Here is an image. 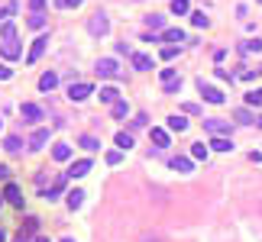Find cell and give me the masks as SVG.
Masks as SVG:
<instances>
[{
	"mask_svg": "<svg viewBox=\"0 0 262 242\" xmlns=\"http://www.w3.org/2000/svg\"><path fill=\"white\" fill-rule=\"evenodd\" d=\"M88 32L98 36V39H104L110 32V16H107V13H94V16L88 19Z\"/></svg>",
	"mask_w": 262,
	"mask_h": 242,
	"instance_id": "cell-1",
	"label": "cell"
},
{
	"mask_svg": "<svg viewBox=\"0 0 262 242\" xmlns=\"http://www.w3.org/2000/svg\"><path fill=\"white\" fill-rule=\"evenodd\" d=\"M91 94H94V87L88 84V81H78V84L72 81V84H68V100H72V103H81V100H88Z\"/></svg>",
	"mask_w": 262,
	"mask_h": 242,
	"instance_id": "cell-2",
	"label": "cell"
},
{
	"mask_svg": "<svg viewBox=\"0 0 262 242\" xmlns=\"http://www.w3.org/2000/svg\"><path fill=\"white\" fill-rule=\"evenodd\" d=\"M46 45H49V36H36L32 39V48H30V55H26V65H36L39 58H42V52H46Z\"/></svg>",
	"mask_w": 262,
	"mask_h": 242,
	"instance_id": "cell-3",
	"label": "cell"
},
{
	"mask_svg": "<svg viewBox=\"0 0 262 242\" xmlns=\"http://www.w3.org/2000/svg\"><path fill=\"white\" fill-rule=\"evenodd\" d=\"M94 71H98L100 78H116V74H120V65H116V58H100L98 65H94Z\"/></svg>",
	"mask_w": 262,
	"mask_h": 242,
	"instance_id": "cell-4",
	"label": "cell"
},
{
	"mask_svg": "<svg viewBox=\"0 0 262 242\" xmlns=\"http://www.w3.org/2000/svg\"><path fill=\"white\" fill-rule=\"evenodd\" d=\"M20 113H23V123H32V126H36V123L46 116L39 103H23V107H20Z\"/></svg>",
	"mask_w": 262,
	"mask_h": 242,
	"instance_id": "cell-5",
	"label": "cell"
},
{
	"mask_svg": "<svg viewBox=\"0 0 262 242\" xmlns=\"http://www.w3.org/2000/svg\"><path fill=\"white\" fill-rule=\"evenodd\" d=\"M204 129L214 133V136H224V133H230V123H226V120H217V116H208V120H204Z\"/></svg>",
	"mask_w": 262,
	"mask_h": 242,
	"instance_id": "cell-6",
	"label": "cell"
},
{
	"mask_svg": "<svg viewBox=\"0 0 262 242\" xmlns=\"http://www.w3.org/2000/svg\"><path fill=\"white\" fill-rule=\"evenodd\" d=\"M91 168H94V165H91V158H78V162H74L72 168H68V178H84Z\"/></svg>",
	"mask_w": 262,
	"mask_h": 242,
	"instance_id": "cell-7",
	"label": "cell"
},
{
	"mask_svg": "<svg viewBox=\"0 0 262 242\" xmlns=\"http://www.w3.org/2000/svg\"><path fill=\"white\" fill-rule=\"evenodd\" d=\"M201 94H204V100H208V103H224L226 100L220 87H210V84H204V81H201Z\"/></svg>",
	"mask_w": 262,
	"mask_h": 242,
	"instance_id": "cell-8",
	"label": "cell"
},
{
	"mask_svg": "<svg viewBox=\"0 0 262 242\" xmlns=\"http://www.w3.org/2000/svg\"><path fill=\"white\" fill-rule=\"evenodd\" d=\"M20 52H23V48H20L16 39H6V42H0V55H4V58H20Z\"/></svg>",
	"mask_w": 262,
	"mask_h": 242,
	"instance_id": "cell-9",
	"label": "cell"
},
{
	"mask_svg": "<svg viewBox=\"0 0 262 242\" xmlns=\"http://www.w3.org/2000/svg\"><path fill=\"white\" fill-rule=\"evenodd\" d=\"M52 158L55 162H68V158H72V145L68 142H55L52 145Z\"/></svg>",
	"mask_w": 262,
	"mask_h": 242,
	"instance_id": "cell-10",
	"label": "cell"
},
{
	"mask_svg": "<svg viewBox=\"0 0 262 242\" xmlns=\"http://www.w3.org/2000/svg\"><path fill=\"white\" fill-rule=\"evenodd\" d=\"M55 87H58V74H55V71H46L42 78H39V91L49 94V91H55Z\"/></svg>",
	"mask_w": 262,
	"mask_h": 242,
	"instance_id": "cell-11",
	"label": "cell"
},
{
	"mask_svg": "<svg viewBox=\"0 0 262 242\" xmlns=\"http://www.w3.org/2000/svg\"><path fill=\"white\" fill-rule=\"evenodd\" d=\"M133 68L136 71H152V58L142 52H133Z\"/></svg>",
	"mask_w": 262,
	"mask_h": 242,
	"instance_id": "cell-12",
	"label": "cell"
},
{
	"mask_svg": "<svg viewBox=\"0 0 262 242\" xmlns=\"http://www.w3.org/2000/svg\"><path fill=\"white\" fill-rule=\"evenodd\" d=\"M210 149H214V152H233V139H226V136H214V139H210Z\"/></svg>",
	"mask_w": 262,
	"mask_h": 242,
	"instance_id": "cell-13",
	"label": "cell"
},
{
	"mask_svg": "<svg viewBox=\"0 0 262 242\" xmlns=\"http://www.w3.org/2000/svg\"><path fill=\"white\" fill-rule=\"evenodd\" d=\"M162 39H165V42H184V29H182V26H172V29H162Z\"/></svg>",
	"mask_w": 262,
	"mask_h": 242,
	"instance_id": "cell-14",
	"label": "cell"
},
{
	"mask_svg": "<svg viewBox=\"0 0 262 242\" xmlns=\"http://www.w3.org/2000/svg\"><path fill=\"white\" fill-rule=\"evenodd\" d=\"M46 142H49V129H36V133L30 136V149H42Z\"/></svg>",
	"mask_w": 262,
	"mask_h": 242,
	"instance_id": "cell-15",
	"label": "cell"
},
{
	"mask_svg": "<svg viewBox=\"0 0 262 242\" xmlns=\"http://www.w3.org/2000/svg\"><path fill=\"white\" fill-rule=\"evenodd\" d=\"M4 197L10 200L13 207H23V194H20V188L16 184H6V191H4Z\"/></svg>",
	"mask_w": 262,
	"mask_h": 242,
	"instance_id": "cell-16",
	"label": "cell"
},
{
	"mask_svg": "<svg viewBox=\"0 0 262 242\" xmlns=\"http://www.w3.org/2000/svg\"><path fill=\"white\" fill-rule=\"evenodd\" d=\"M168 129H172V133H184V129H188V120H184L182 113L168 116Z\"/></svg>",
	"mask_w": 262,
	"mask_h": 242,
	"instance_id": "cell-17",
	"label": "cell"
},
{
	"mask_svg": "<svg viewBox=\"0 0 262 242\" xmlns=\"http://www.w3.org/2000/svg\"><path fill=\"white\" fill-rule=\"evenodd\" d=\"M116 100H120V91H116V87H100V103H110V107H114Z\"/></svg>",
	"mask_w": 262,
	"mask_h": 242,
	"instance_id": "cell-18",
	"label": "cell"
},
{
	"mask_svg": "<svg viewBox=\"0 0 262 242\" xmlns=\"http://www.w3.org/2000/svg\"><path fill=\"white\" fill-rule=\"evenodd\" d=\"M116 152H130V149H133V136H130V133H116Z\"/></svg>",
	"mask_w": 262,
	"mask_h": 242,
	"instance_id": "cell-19",
	"label": "cell"
},
{
	"mask_svg": "<svg viewBox=\"0 0 262 242\" xmlns=\"http://www.w3.org/2000/svg\"><path fill=\"white\" fill-rule=\"evenodd\" d=\"M191 162H208V145H204V142L191 145Z\"/></svg>",
	"mask_w": 262,
	"mask_h": 242,
	"instance_id": "cell-20",
	"label": "cell"
},
{
	"mask_svg": "<svg viewBox=\"0 0 262 242\" xmlns=\"http://www.w3.org/2000/svg\"><path fill=\"white\" fill-rule=\"evenodd\" d=\"M172 168H175V171H184V175H188V171L194 168V162H191V158H184V155H178V158H172Z\"/></svg>",
	"mask_w": 262,
	"mask_h": 242,
	"instance_id": "cell-21",
	"label": "cell"
},
{
	"mask_svg": "<svg viewBox=\"0 0 262 242\" xmlns=\"http://www.w3.org/2000/svg\"><path fill=\"white\" fill-rule=\"evenodd\" d=\"M65 197H68V207H72V210H78V207L84 204V197H88V194H84V191H68Z\"/></svg>",
	"mask_w": 262,
	"mask_h": 242,
	"instance_id": "cell-22",
	"label": "cell"
},
{
	"mask_svg": "<svg viewBox=\"0 0 262 242\" xmlns=\"http://www.w3.org/2000/svg\"><path fill=\"white\" fill-rule=\"evenodd\" d=\"M78 145H81L84 152H98V149H100V139H94V136H81Z\"/></svg>",
	"mask_w": 262,
	"mask_h": 242,
	"instance_id": "cell-23",
	"label": "cell"
},
{
	"mask_svg": "<svg viewBox=\"0 0 262 242\" xmlns=\"http://www.w3.org/2000/svg\"><path fill=\"white\" fill-rule=\"evenodd\" d=\"M240 52H243V55H252V52H262V39H250V42H243V45H240Z\"/></svg>",
	"mask_w": 262,
	"mask_h": 242,
	"instance_id": "cell-24",
	"label": "cell"
},
{
	"mask_svg": "<svg viewBox=\"0 0 262 242\" xmlns=\"http://www.w3.org/2000/svg\"><path fill=\"white\" fill-rule=\"evenodd\" d=\"M39 230V220H26V233H20V236H16V242H30V233H36Z\"/></svg>",
	"mask_w": 262,
	"mask_h": 242,
	"instance_id": "cell-25",
	"label": "cell"
},
{
	"mask_svg": "<svg viewBox=\"0 0 262 242\" xmlns=\"http://www.w3.org/2000/svg\"><path fill=\"white\" fill-rule=\"evenodd\" d=\"M62 191H65V178H58V181H55V184H52V188H49V191H46V194H42V197H46V200H55V197H58V194H62Z\"/></svg>",
	"mask_w": 262,
	"mask_h": 242,
	"instance_id": "cell-26",
	"label": "cell"
},
{
	"mask_svg": "<svg viewBox=\"0 0 262 242\" xmlns=\"http://www.w3.org/2000/svg\"><path fill=\"white\" fill-rule=\"evenodd\" d=\"M188 10H191L188 0H172V13H175V16H184Z\"/></svg>",
	"mask_w": 262,
	"mask_h": 242,
	"instance_id": "cell-27",
	"label": "cell"
},
{
	"mask_svg": "<svg viewBox=\"0 0 262 242\" xmlns=\"http://www.w3.org/2000/svg\"><path fill=\"white\" fill-rule=\"evenodd\" d=\"M152 142L158 145V149H165V145H168V133H165V129H158V126H156V129H152Z\"/></svg>",
	"mask_w": 262,
	"mask_h": 242,
	"instance_id": "cell-28",
	"label": "cell"
},
{
	"mask_svg": "<svg viewBox=\"0 0 262 242\" xmlns=\"http://www.w3.org/2000/svg\"><path fill=\"white\" fill-rule=\"evenodd\" d=\"M233 120L243 123V126H250V123H256V116H252L250 110H236V113H233Z\"/></svg>",
	"mask_w": 262,
	"mask_h": 242,
	"instance_id": "cell-29",
	"label": "cell"
},
{
	"mask_svg": "<svg viewBox=\"0 0 262 242\" xmlns=\"http://www.w3.org/2000/svg\"><path fill=\"white\" fill-rule=\"evenodd\" d=\"M158 78H162V87H165V84H172V81H178V71H175V68H162Z\"/></svg>",
	"mask_w": 262,
	"mask_h": 242,
	"instance_id": "cell-30",
	"label": "cell"
},
{
	"mask_svg": "<svg viewBox=\"0 0 262 242\" xmlns=\"http://www.w3.org/2000/svg\"><path fill=\"white\" fill-rule=\"evenodd\" d=\"M4 149H6V152H20V149H23V139H20V136H6Z\"/></svg>",
	"mask_w": 262,
	"mask_h": 242,
	"instance_id": "cell-31",
	"label": "cell"
},
{
	"mask_svg": "<svg viewBox=\"0 0 262 242\" xmlns=\"http://www.w3.org/2000/svg\"><path fill=\"white\" fill-rule=\"evenodd\" d=\"M0 39H4V42H6V39H16V26H13L10 19H6V23H4V29H0Z\"/></svg>",
	"mask_w": 262,
	"mask_h": 242,
	"instance_id": "cell-32",
	"label": "cell"
},
{
	"mask_svg": "<svg viewBox=\"0 0 262 242\" xmlns=\"http://www.w3.org/2000/svg\"><path fill=\"white\" fill-rule=\"evenodd\" d=\"M126 113H130V103H126V100H116V103H114V116H116V120H123Z\"/></svg>",
	"mask_w": 262,
	"mask_h": 242,
	"instance_id": "cell-33",
	"label": "cell"
},
{
	"mask_svg": "<svg viewBox=\"0 0 262 242\" xmlns=\"http://www.w3.org/2000/svg\"><path fill=\"white\" fill-rule=\"evenodd\" d=\"M146 26H149V29H162V26H165V16L152 13V16H146Z\"/></svg>",
	"mask_w": 262,
	"mask_h": 242,
	"instance_id": "cell-34",
	"label": "cell"
},
{
	"mask_svg": "<svg viewBox=\"0 0 262 242\" xmlns=\"http://www.w3.org/2000/svg\"><path fill=\"white\" fill-rule=\"evenodd\" d=\"M246 103H250V107H259V103H262V87H256V91L246 94Z\"/></svg>",
	"mask_w": 262,
	"mask_h": 242,
	"instance_id": "cell-35",
	"label": "cell"
},
{
	"mask_svg": "<svg viewBox=\"0 0 262 242\" xmlns=\"http://www.w3.org/2000/svg\"><path fill=\"white\" fill-rule=\"evenodd\" d=\"M191 23H194V26H198V29H201V26H208V23H210V19H208V16H204V10H194V13H191Z\"/></svg>",
	"mask_w": 262,
	"mask_h": 242,
	"instance_id": "cell-36",
	"label": "cell"
},
{
	"mask_svg": "<svg viewBox=\"0 0 262 242\" xmlns=\"http://www.w3.org/2000/svg\"><path fill=\"white\" fill-rule=\"evenodd\" d=\"M13 13H16V3H6L4 10H0V23H6V19H10Z\"/></svg>",
	"mask_w": 262,
	"mask_h": 242,
	"instance_id": "cell-37",
	"label": "cell"
},
{
	"mask_svg": "<svg viewBox=\"0 0 262 242\" xmlns=\"http://www.w3.org/2000/svg\"><path fill=\"white\" fill-rule=\"evenodd\" d=\"M30 26H32V29H42V26H46V16H42V13H32V16H30Z\"/></svg>",
	"mask_w": 262,
	"mask_h": 242,
	"instance_id": "cell-38",
	"label": "cell"
},
{
	"mask_svg": "<svg viewBox=\"0 0 262 242\" xmlns=\"http://www.w3.org/2000/svg\"><path fill=\"white\" fill-rule=\"evenodd\" d=\"M84 3V0H55V6H58V10H68V6H81Z\"/></svg>",
	"mask_w": 262,
	"mask_h": 242,
	"instance_id": "cell-39",
	"label": "cell"
},
{
	"mask_svg": "<svg viewBox=\"0 0 262 242\" xmlns=\"http://www.w3.org/2000/svg\"><path fill=\"white\" fill-rule=\"evenodd\" d=\"M178 87H182V78H178V81H172V84H165L162 91H165V94H178Z\"/></svg>",
	"mask_w": 262,
	"mask_h": 242,
	"instance_id": "cell-40",
	"label": "cell"
},
{
	"mask_svg": "<svg viewBox=\"0 0 262 242\" xmlns=\"http://www.w3.org/2000/svg\"><path fill=\"white\" fill-rule=\"evenodd\" d=\"M120 158H123V152H107V165H120Z\"/></svg>",
	"mask_w": 262,
	"mask_h": 242,
	"instance_id": "cell-41",
	"label": "cell"
},
{
	"mask_svg": "<svg viewBox=\"0 0 262 242\" xmlns=\"http://www.w3.org/2000/svg\"><path fill=\"white\" fill-rule=\"evenodd\" d=\"M42 6H46V0H30V10L32 13H42Z\"/></svg>",
	"mask_w": 262,
	"mask_h": 242,
	"instance_id": "cell-42",
	"label": "cell"
},
{
	"mask_svg": "<svg viewBox=\"0 0 262 242\" xmlns=\"http://www.w3.org/2000/svg\"><path fill=\"white\" fill-rule=\"evenodd\" d=\"M175 52H178V48H175V45H168V48H162V58H165V61H168V58H175Z\"/></svg>",
	"mask_w": 262,
	"mask_h": 242,
	"instance_id": "cell-43",
	"label": "cell"
},
{
	"mask_svg": "<svg viewBox=\"0 0 262 242\" xmlns=\"http://www.w3.org/2000/svg\"><path fill=\"white\" fill-rule=\"evenodd\" d=\"M10 78H13V71L6 65H0V81H10Z\"/></svg>",
	"mask_w": 262,
	"mask_h": 242,
	"instance_id": "cell-44",
	"label": "cell"
},
{
	"mask_svg": "<svg viewBox=\"0 0 262 242\" xmlns=\"http://www.w3.org/2000/svg\"><path fill=\"white\" fill-rule=\"evenodd\" d=\"M6 178H10V168H6V165H0V181H6Z\"/></svg>",
	"mask_w": 262,
	"mask_h": 242,
	"instance_id": "cell-45",
	"label": "cell"
},
{
	"mask_svg": "<svg viewBox=\"0 0 262 242\" xmlns=\"http://www.w3.org/2000/svg\"><path fill=\"white\" fill-rule=\"evenodd\" d=\"M142 242H162L158 236H142Z\"/></svg>",
	"mask_w": 262,
	"mask_h": 242,
	"instance_id": "cell-46",
	"label": "cell"
},
{
	"mask_svg": "<svg viewBox=\"0 0 262 242\" xmlns=\"http://www.w3.org/2000/svg\"><path fill=\"white\" fill-rule=\"evenodd\" d=\"M32 242H49V239H46V236H36V239H32Z\"/></svg>",
	"mask_w": 262,
	"mask_h": 242,
	"instance_id": "cell-47",
	"label": "cell"
},
{
	"mask_svg": "<svg viewBox=\"0 0 262 242\" xmlns=\"http://www.w3.org/2000/svg\"><path fill=\"white\" fill-rule=\"evenodd\" d=\"M4 239H6V233H4V230H0V242H4Z\"/></svg>",
	"mask_w": 262,
	"mask_h": 242,
	"instance_id": "cell-48",
	"label": "cell"
},
{
	"mask_svg": "<svg viewBox=\"0 0 262 242\" xmlns=\"http://www.w3.org/2000/svg\"><path fill=\"white\" fill-rule=\"evenodd\" d=\"M62 242H74V239H72V236H65V239H62Z\"/></svg>",
	"mask_w": 262,
	"mask_h": 242,
	"instance_id": "cell-49",
	"label": "cell"
},
{
	"mask_svg": "<svg viewBox=\"0 0 262 242\" xmlns=\"http://www.w3.org/2000/svg\"><path fill=\"white\" fill-rule=\"evenodd\" d=\"M256 123H259V126H262V116H256Z\"/></svg>",
	"mask_w": 262,
	"mask_h": 242,
	"instance_id": "cell-50",
	"label": "cell"
},
{
	"mask_svg": "<svg viewBox=\"0 0 262 242\" xmlns=\"http://www.w3.org/2000/svg\"><path fill=\"white\" fill-rule=\"evenodd\" d=\"M0 129H4V120H0Z\"/></svg>",
	"mask_w": 262,
	"mask_h": 242,
	"instance_id": "cell-51",
	"label": "cell"
},
{
	"mask_svg": "<svg viewBox=\"0 0 262 242\" xmlns=\"http://www.w3.org/2000/svg\"><path fill=\"white\" fill-rule=\"evenodd\" d=\"M0 204H4V197H0Z\"/></svg>",
	"mask_w": 262,
	"mask_h": 242,
	"instance_id": "cell-52",
	"label": "cell"
},
{
	"mask_svg": "<svg viewBox=\"0 0 262 242\" xmlns=\"http://www.w3.org/2000/svg\"><path fill=\"white\" fill-rule=\"evenodd\" d=\"M259 3H262V0H259Z\"/></svg>",
	"mask_w": 262,
	"mask_h": 242,
	"instance_id": "cell-53",
	"label": "cell"
}]
</instances>
